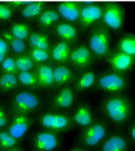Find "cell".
Returning a JSON list of instances; mask_svg holds the SVG:
<instances>
[{
    "mask_svg": "<svg viewBox=\"0 0 135 151\" xmlns=\"http://www.w3.org/2000/svg\"><path fill=\"white\" fill-rule=\"evenodd\" d=\"M102 111L112 124L116 126H124L131 120L133 104L128 97L114 95L102 103Z\"/></svg>",
    "mask_w": 135,
    "mask_h": 151,
    "instance_id": "1",
    "label": "cell"
},
{
    "mask_svg": "<svg viewBox=\"0 0 135 151\" xmlns=\"http://www.w3.org/2000/svg\"><path fill=\"white\" fill-rule=\"evenodd\" d=\"M107 127L104 122H95L90 126L85 127L80 136V141L84 147L93 148L97 147L106 138L107 136Z\"/></svg>",
    "mask_w": 135,
    "mask_h": 151,
    "instance_id": "2",
    "label": "cell"
},
{
    "mask_svg": "<svg viewBox=\"0 0 135 151\" xmlns=\"http://www.w3.org/2000/svg\"><path fill=\"white\" fill-rule=\"evenodd\" d=\"M97 87L107 93L112 94H118L123 91H125L128 87V81L125 76L118 73H106L104 75L100 76L97 80Z\"/></svg>",
    "mask_w": 135,
    "mask_h": 151,
    "instance_id": "3",
    "label": "cell"
},
{
    "mask_svg": "<svg viewBox=\"0 0 135 151\" xmlns=\"http://www.w3.org/2000/svg\"><path fill=\"white\" fill-rule=\"evenodd\" d=\"M40 126L46 130H51L54 132H63L71 129L72 119L63 114L57 113H44L39 118Z\"/></svg>",
    "mask_w": 135,
    "mask_h": 151,
    "instance_id": "4",
    "label": "cell"
},
{
    "mask_svg": "<svg viewBox=\"0 0 135 151\" xmlns=\"http://www.w3.org/2000/svg\"><path fill=\"white\" fill-rule=\"evenodd\" d=\"M89 46L97 56H106L110 53V34L106 27H97L89 39Z\"/></svg>",
    "mask_w": 135,
    "mask_h": 151,
    "instance_id": "5",
    "label": "cell"
},
{
    "mask_svg": "<svg viewBox=\"0 0 135 151\" xmlns=\"http://www.w3.org/2000/svg\"><path fill=\"white\" fill-rule=\"evenodd\" d=\"M61 145V139L57 132L51 130L38 131L33 136L31 147L33 151H55Z\"/></svg>",
    "mask_w": 135,
    "mask_h": 151,
    "instance_id": "6",
    "label": "cell"
},
{
    "mask_svg": "<svg viewBox=\"0 0 135 151\" xmlns=\"http://www.w3.org/2000/svg\"><path fill=\"white\" fill-rule=\"evenodd\" d=\"M40 99L36 94L30 92H20L16 94L12 101V107L16 113L30 114L40 107Z\"/></svg>",
    "mask_w": 135,
    "mask_h": 151,
    "instance_id": "7",
    "label": "cell"
},
{
    "mask_svg": "<svg viewBox=\"0 0 135 151\" xmlns=\"http://www.w3.org/2000/svg\"><path fill=\"white\" fill-rule=\"evenodd\" d=\"M107 62H109V65L114 72H118L121 74L131 71L135 65L134 58H132V56L125 54V53H123L118 50L109 55Z\"/></svg>",
    "mask_w": 135,
    "mask_h": 151,
    "instance_id": "8",
    "label": "cell"
},
{
    "mask_svg": "<svg viewBox=\"0 0 135 151\" xmlns=\"http://www.w3.org/2000/svg\"><path fill=\"white\" fill-rule=\"evenodd\" d=\"M30 126H31V119L28 117V115L16 113V115L13 116L12 120L10 122V125H9L7 131L15 139L20 140L28 134Z\"/></svg>",
    "mask_w": 135,
    "mask_h": 151,
    "instance_id": "9",
    "label": "cell"
},
{
    "mask_svg": "<svg viewBox=\"0 0 135 151\" xmlns=\"http://www.w3.org/2000/svg\"><path fill=\"white\" fill-rule=\"evenodd\" d=\"M103 16V8L97 6V4H86L81 7L80 9V18H79V22H80V27L82 29H86L94 24L97 21L102 19Z\"/></svg>",
    "mask_w": 135,
    "mask_h": 151,
    "instance_id": "10",
    "label": "cell"
},
{
    "mask_svg": "<svg viewBox=\"0 0 135 151\" xmlns=\"http://www.w3.org/2000/svg\"><path fill=\"white\" fill-rule=\"evenodd\" d=\"M102 20L106 28H110L112 30H121L123 27V22H124L123 8L114 6V4L106 7L105 10L103 11Z\"/></svg>",
    "mask_w": 135,
    "mask_h": 151,
    "instance_id": "11",
    "label": "cell"
},
{
    "mask_svg": "<svg viewBox=\"0 0 135 151\" xmlns=\"http://www.w3.org/2000/svg\"><path fill=\"white\" fill-rule=\"evenodd\" d=\"M130 148V141L125 136L113 134L102 141L100 151H128Z\"/></svg>",
    "mask_w": 135,
    "mask_h": 151,
    "instance_id": "12",
    "label": "cell"
},
{
    "mask_svg": "<svg viewBox=\"0 0 135 151\" xmlns=\"http://www.w3.org/2000/svg\"><path fill=\"white\" fill-rule=\"evenodd\" d=\"M69 60L73 66L78 67V68H85L92 64L93 53L89 47L81 45L71 51Z\"/></svg>",
    "mask_w": 135,
    "mask_h": 151,
    "instance_id": "13",
    "label": "cell"
},
{
    "mask_svg": "<svg viewBox=\"0 0 135 151\" xmlns=\"http://www.w3.org/2000/svg\"><path fill=\"white\" fill-rule=\"evenodd\" d=\"M74 104V91L71 87H63L53 97V106L58 109L71 108Z\"/></svg>",
    "mask_w": 135,
    "mask_h": 151,
    "instance_id": "14",
    "label": "cell"
},
{
    "mask_svg": "<svg viewBox=\"0 0 135 151\" xmlns=\"http://www.w3.org/2000/svg\"><path fill=\"white\" fill-rule=\"evenodd\" d=\"M72 122L78 126L85 128L93 122V114L88 105L81 104L75 108L72 115Z\"/></svg>",
    "mask_w": 135,
    "mask_h": 151,
    "instance_id": "15",
    "label": "cell"
},
{
    "mask_svg": "<svg viewBox=\"0 0 135 151\" xmlns=\"http://www.w3.org/2000/svg\"><path fill=\"white\" fill-rule=\"evenodd\" d=\"M36 76L38 80L39 86L41 87H51L54 85L53 80V68L50 65L41 64L37 67Z\"/></svg>",
    "mask_w": 135,
    "mask_h": 151,
    "instance_id": "16",
    "label": "cell"
},
{
    "mask_svg": "<svg viewBox=\"0 0 135 151\" xmlns=\"http://www.w3.org/2000/svg\"><path fill=\"white\" fill-rule=\"evenodd\" d=\"M58 12L61 17L65 19L67 21L73 22V21H78L79 18H80V9L81 7L78 6V4H59L58 7Z\"/></svg>",
    "mask_w": 135,
    "mask_h": 151,
    "instance_id": "17",
    "label": "cell"
},
{
    "mask_svg": "<svg viewBox=\"0 0 135 151\" xmlns=\"http://www.w3.org/2000/svg\"><path fill=\"white\" fill-rule=\"evenodd\" d=\"M73 77L74 75L72 70L65 65H59L53 68V80H54V85L57 86H62L70 83L73 80Z\"/></svg>",
    "mask_w": 135,
    "mask_h": 151,
    "instance_id": "18",
    "label": "cell"
},
{
    "mask_svg": "<svg viewBox=\"0 0 135 151\" xmlns=\"http://www.w3.org/2000/svg\"><path fill=\"white\" fill-rule=\"evenodd\" d=\"M70 53H71V50H70L68 42L65 41L58 42L51 51V59L55 62L64 63L70 58Z\"/></svg>",
    "mask_w": 135,
    "mask_h": 151,
    "instance_id": "19",
    "label": "cell"
},
{
    "mask_svg": "<svg viewBox=\"0 0 135 151\" xmlns=\"http://www.w3.org/2000/svg\"><path fill=\"white\" fill-rule=\"evenodd\" d=\"M54 31L57 35L65 42L74 41L78 37V31H76L75 27H73L70 23H59L55 25Z\"/></svg>",
    "mask_w": 135,
    "mask_h": 151,
    "instance_id": "20",
    "label": "cell"
},
{
    "mask_svg": "<svg viewBox=\"0 0 135 151\" xmlns=\"http://www.w3.org/2000/svg\"><path fill=\"white\" fill-rule=\"evenodd\" d=\"M116 47L118 51L135 59V34L127 33L123 35L122 38L118 40Z\"/></svg>",
    "mask_w": 135,
    "mask_h": 151,
    "instance_id": "21",
    "label": "cell"
},
{
    "mask_svg": "<svg viewBox=\"0 0 135 151\" xmlns=\"http://www.w3.org/2000/svg\"><path fill=\"white\" fill-rule=\"evenodd\" d=\"M97 82V75L94 72H84L82 73L75 82V88L79 92H84L92 87Z\"/></svg>",
    "mask_w": 135,
    "mask_h": 151,
    "instance_id": "22",
    "label": "cell"
},
{
    "mask_svg": "<svg viewBox=\"0 0 135 151\" xmlns=\"http://www.w3.org/2000/svg\"><path fill=\"white\" fill-rule=\"evenodd\" d=\"M29 43L32 47L41 49V50H49V38L42 33L33 32L29 35Z\"/></svg>",
    "mask_w": 135,
    "mask_h": 151,
    "instance_id": "23",
    "label": "cell"
},
{
    "mask_svg": "<svg viewBox=\"0 0 135 151\" xmlns=\"http://www.w3.org/2000/svg\"><path fill=\"white\" fill-rule=\"evenodd\" d=\"M18 77L13 73H4V75L0 76V88L4 92L12 91L13 88L17 87Z\"/></svg>",
    "mask_w": 135,
    "mask_h": 151,
    "instance_id": "24",
    "label": "cell"
},
{
    "mask_svg": "<svg viewBox=\"0 0 135 151\" xmlns=\"http://www.w3.org/2000/svg\"><path fill=\"white\" fill-rule=\"evenodd\" d=\"M60 14L55 10H46L39 16V24L43 28H48L59 20Z\"/></svg>",
    "mask_w": 135,
    "mask_h": 151,
    "instance_id": "25",
    "label": "cell"
},
{
    "mask_svg": "<svg viewBox=\"0 0 135 151\" xmlns=\"http://www.w3.org/2000/svg\"><path fill=\"white\" fill-rule=\"evenodd\" d=\"M18 81L19 83L25 87L37 88L39 87V83L37 80L36 74H32L31 72H19L18 74Z\"/></svg>",
    "mask_w": 135,
    "mask_h": 151,
    "instance_id": "26",
    "label": "cell"
},
{
    "mask_svg": "<svg viewBox=\"0 0 135 151\" xmlns=\"http://www.w3.org/2000/svg\"><path fill=\"white\" fill-rule=\"evenodd\" d=\"M10 33L12 34L15 38L23 41V40H25L30 35L29 27L25 24V23H21V22L13 23L11 29H10Z\"/></svg>",
    "mask_w": 135,
    "mask_h": 151,
    "instance_id": "27",
    "label": "cell"
},
{
    "mask_svg": "<svg viewBox=\"0 0 135 151\" xmlns=\"http://www.w3.org/2000/svg\"><path fill=\"white\" fill-rule=\"evenodd\" d=\"M15 62H16V67L19 72H30L34 66V61L27 55L18 56L15 59Z\"/></svg>",
    "mask_w": 135,
    "mask_h": 151,
    "instance_id": "28",
    "label": "cell"
},
{
    "mask_svg": "<svg viewBox=\"0 0 135 151\" xmlns=\"http://www.w3.org/2000/svg\"><path fill=\"white\" fill-rule=\"evenodd\" d=\"M4 37L6 38V40L9 42L11 49L13 50L15 53H18V54H21L23 53L25 50V44L23 43L22 40H19V39L15 38L12 34L10 32H4Z\"/></svg>",
    "mask_w": 135,
    "mask_h": 151,
    "instance_id": "29",
    "label": "cell"
},
{
    "mask_svg": "<svg viewBox=\"0 0 135 151\" xmlns=\"http://www.w3.org/2000/svg\"><path fill=\"white\" fill-rule=\"evenodd\" d=\"M18 140L15 139L8 131H0V148L4 150H10L16 148Z\"/></svg>",
    "mask_w": 135,
    "mask_h": 151,
    "instance_id": "30",
    "label": "cell"
},
{
    "mask_svg": "<svg viewBox=\"0 0 135 151\" xmlns=\"http://www.w3.org/2000/svg\"><path fill=\"white\" fill-rule=\"evenodd\" d=\"M29 56L33 60L34 62H38V63H43V62H46L49 58H50V54L49 52L46 50H41V49H37V47H32L29 52Z\"/></svg>",
    "mask_w": 135,
    "mask_h": 151,
    "instance_id": "31",
    "label": "cell"
},
{
    "mask_svg": "<svg viewBox=\"0 0 135 151\" xmlns=\"http://www.w3.org/2000/svg\"><path fill=\"white\" fill-rule=\"evenodd\" d=\"M42 11V6H39V4H32L29 6H25V8H22L21 14L23 18H34L37 16H40Z\"/></svg>",
    "mask_w": 135,
    "mask_h": 151,
    "instance_id": "32",
    "label": "cell"
},
{
    "mask_svg": "<svg viewBox=\"0 0 135 151\" xmlns=\"http://www.w3.org/2000/svg\"><path fill=\"white\" fill-rule=\"evenodd\" d=\"M1 66L4 70L6 73H15L17 71V67H16V62L12 58H6L4 60V62L1 63Z\"/></svg>",
    "mask_w": 135,
    "mask_h": 151,
    "instance_id": "33",
    "label": "cell"
},
{
    "mask_svg": "<svg viewBox=\"0 0 135 151\" xmlns=\"http://www.w3.org/2000/svg\"><path fill=\"white\" fill-rule=\"evenodd\" d=\"M12 16L11 8L8 6H0V20H8Z\"/></svg>",
    "mask_w": 135,
    "mask_h": 151,
    "instance_id": "34",
    "label": "cell"
},
{
    "mask_svg": "<svg viewBox=\"0 0 135 151\" xmlns=\"http://www.w3.org/2000/svg\"><path fill=\"white\" fill-rule=\"evenodd\" d=\"M8 124V117H7V111L6 109L0 107V128L4 127Z\"/></svg>",
    "mask_w": 135,
    "mask_h": 151,
    "instance_id": "35",
    "label": "cell"
},
{
    "mask_svg": "<svg viewBox=\"0 0 135 151\" xmlns=\"http://www.w3.org/2000/svg\"><path fill=\"white\" fill-rule=\"evenodd\" d=\"M0 53H2V54L8 53V43L2 39H0Z\"/></svg>",
    "mask_w": 135,
    "mask_h": 151,
    "instance_id": "36",
    "label": "cell"
},
{
    "mask_svg": "<svg viewBox=\"0 0 135 151\" xmlns=\"http://www.w3.org/2000/svg\"><path fill=\"white\" fill-rule=\"evenodd\" d=\"M128 136L133 142H135V120L131 124V126L128 128Z\"/></svg>",
    "mask_w": 135,
    "mask_h": 151,
    "instance_id": "37",
    "label": "cell"
},
{
    "mask_svg": "<svg viewBox=\"0 0 135 151\" xmlns=\"http://www.w3.org/2000/svg\"><path fill=\"white\" fill-rule=\"evenodd\" d=\"M70 151H88L85 148H82V147H74V148H72Z\"/></svg>",
    "mask_w": 135,
    "mask_h": 151,
    "instance_id": "38",
    "label": "cell"
},
{
    "mask_svg": "<svg viewBox=\"0 0 135 151\" xmlns=\"http://www.w3.org/2000/svg\"><path fill=\"white\" fill-rule=\"evenodd\" d=\"M4 56H6V54H2V53H0V64L2 63V62H4V60L6 59Z\"/></svg>",
    "mask_w": 135,
    "mask_h": 151,
    "instance_id": "39",
    "label": "cell"
},
{
    "mask_svg": "<svg viewBox=\"0 0 135 151\" xmlns=\"http://www.w3.org/2000/svg\"><path fill=\"white\" fill-rule=\"evenodd\" d=\"M9 151H22V150H21V149H19V148L16 147V148H13V149H10Z\"/></svg>",
    "mask_w": 135,
    "mask_h": 151,
    "instance_id": "40",
    "label": "cell"
},
{
    "mask_svg": "<svg viewBox=\"0 0 135 151\" xmlns=\"http://www.w3.org/2000/svg\"><path fill=\"white\" fill-rule=\"evenodd\" d=\"M13 1H27V0H13Z\"/></svg>",
    "mask_w": 135,
    "mask_h": 151,
    "instance_id": "41",
    "label": "cell"
},
{
    "mask_svg": "<svg viewBox=\"0 0 135 151\" xmlns=\"http://www.w3.org/2000/svg\"><path fill=\"white\" fill-rule=\"evenodd\" d=\"M126 1H130V0H126Z\"/></svg>",
    "mask_w": 135,
    "mask_h": 151,
    "instance_id": "42",
    "label": "cell"
}]
</instances>
